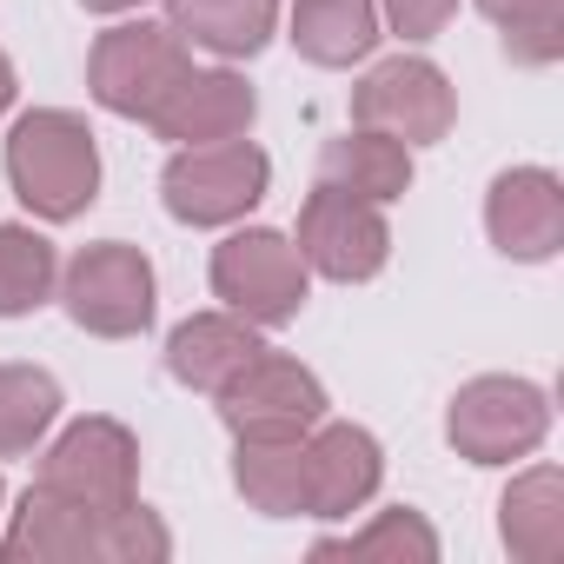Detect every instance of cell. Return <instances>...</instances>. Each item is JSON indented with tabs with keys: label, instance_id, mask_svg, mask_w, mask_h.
<instances>
[{
	"label": "cell",
	"instance_id": "4",
	"mask_svg": "<svg viewBox=\"0 0 564 564\" xmlns=\"http://www.w3.org/2000/svg\"><path fill=\"white\" fill-rule=\"evenodd\" d=\"M272 186V160L239 133V140H213V147H180L160 173L166 213L180 226H232L246 219Z\"/></svg>",
	"mask_w": 564,
	"mask_h": 564
},
{
	"label": "cell",
	"instance_id": "16",
	"mask_svg": "<svg viewBox=\"0 0 564 564\" xmlns=\"http://www.w3.org/2000/svg\"><path fill=\"white\" fill-rule=\"evenodd\" d=\"M232 485L265 518H306V432L232 438Z\"/></svg>",
	"mask_w": 564,
	"mask_h": 564
},
{
	"label": "cell",
	"instance_id": "19",
	"mask_svg": "<svg viewBox=\"0 0 564 564\" xmlns=\"http://www.w3.org/2000/svg\"><path fill=\"white\" fill-rule=\"evenodd\" d=\"M319 180H326V186H346V193H359V199H372V206H392V199H405V186H412V147L392 140V133L352 127V133L326 140Z\"/></svg>",
	"mask_w": 564,
	"mask_h": 564
},
{
	"label": "cell",
	"instance_id": "9",
	"mask_svg": "<svg viewBox=\"0 0 564 564\" xmlns=\"http://www.w3.org/2000/svg\"><path fill=\"white\" fill-rule=\"evenodd\" d=\"M352 120L372 127V133L405 140V147H438L458 120V94H452L445 67H432L419 54H399V61H379L352 87Z\"/></svg>",
	"mask_w": 564,
	"mask_h": 564
},
{
	"label": "cell",
	"instance_id": "6",
	"mask_svg": "<svg viewBox=\"0 0 564 564\" xmlns=\"http://www.w3.org/2000/svg\"><path fill=\"white\" fill-rule=\"evenodd\" d=\"M551 432V399L531 386V379H511V372H491V379H471L458 386L452 412H445V438L458 445V458L471 465H511V458H531Z\"/></svg>",
	"mask_w": 564,
	"mask_h": 564
},
{
	"label": "cell",
	"instance_id": "26",
	"mask_svg": "<svg viewBox=\"0 0 564 564\" xmlns=\"http://www.w3.org/2000/svg\"><path fill=\"white\" fill-rule=\"evenodd\" d=\"M452 14H458V0H379V21L399 41H432V34H445Z\"/></svg>",
	"mask_w": 564,
	"mask_h": 564
},
{
	"label": "cell",
	"instance_id": "24",
	"mask_svg": "<svg viewBox=\"0 0 564 564\" xmlns=\"http://www.w3.org/2000/svg\"><path fill=\"white\" fill-rule=\"evenodd\" d=\"M478 14L505 34L518 67H551L564 54V0H478Z\"/></svg>",
	"mask_w": 564,
	"mask_h": 564
},
{
	"label": "cell",
	"instance_id": "8",
	"mask_svg": "<svg viewBox=\"0 0 564 564\" xmlns=\"http://www.w3.org/2000/svg\"><path fill=\"white\" fill-rule=\"evenodd\" d=\"M47 491L87 505V511H113L127 498H140V438L120 425V419H74L47 458H41V478Z\"/></svg>",
	"mask_w": 564,
	"mask_h": 564
},
{
	"label": "cell",
	"instance_id": "27",
	"mask_svg": "<svg viewBox=\"0 0 564 564\" xmlns=\"http://www.w3.org/2000/svg\"><path fill=\"white\" fill-rule=\"evenodd\" d=\"M8 107H14V61L0 54V113H8Z\"/></svg>",
	"mask_w": 564,
	"mask_h": 564
},
{
	"label": "cell",
	"instance_id": "3",
	"mask_svg": "<svg viewBox=\"0 0 564 564\" xmlns=\"http://www.w3.org/2000/svg\"><path fill=\"white\" fill-rule=\"evenodd\" d=\"M61 300H67V319L94 339H140L153 326V259L127 239H100V246H80L67 265H61Z\"/></svg>",
	"mask_w": 564,
	"mask_h": 564
},
{
	"label": "cell",
	"instance_id": "7",
	"mask_svg": "<svg viewBox=\"0 0 564 564\" xmlns=\"http://www.w3.org/2000/svg\"><path fill=\"white\" fill-rule=\"evenodd\" d=\"M300 259L306 272L319 279H339V286H359V279L386 272L392 259V226H386V206L346 193V186H313L306 206H300Z\"/></svg>",
	"mask_w": 564,
	"mask_h": 564
},
{
	"label": "cell",
	"instance_id": "18",
	"mask_svg": "<svg viewBox=\"0 0 564 564\" xmlns=\"http://www.w3.org/2000/svg\"><path fill=\"white\" fill-rule=\"evenodd\" d=\"M166 28L219 61H252L279 28V0H166Z\"/></svg>",
	"mask_w": 564,
	"mask_h": 564
},
{
	"label": "cell",
	"instance_id": "15",
	"mask_svg": "<svg viewBox=\"0 0 564 564\" xmlns=\"http://www.w3.org/2000/svg\"><path fill=\"white\" fill-rule=\"evenodd\" d=\"M265 352V339H259V326L252 319H239V313H193V319H180L173 326V339H166V372L186 386V392H219L246 359H259Z\"/></svg>",
	"mask_w": 564,
	"mask_h": 564
},
{
	"label": "cell",
	"instance_id": "1",
	"mask_svg": "<svg viewBox=\"0 0 564 564\" xmlns=\"http://www.w3.org/2000/svg\"><path fill=\"white\" fill-rule=\"evenodd\" d=\"M8 180L34 219H80L100 199V147L94 127L67 107H34L8 133Z\"/></svg>",
	"mask_w": 564,
	"mask_h": 564
},
{
	"label": "cell",
	"instance_id": "28",
	"mask_svg": "<svg viewBox=\"0 0 564 564\" xmlns=\"http://www.w3.org/2000/svg\"><path fill=\"white\" fill-rule=\"evenodd\" d=\"M80 8H87V14H133L140 0H80Z\"/></svg>",
	"mask_w": 564,
	"mask_h": 564
},
{
	"label": "cell",
	"instance_id": "23",
	"mask_svg": "<svg viewBox=\"0 0 564 564\" xmlns=\"http://www.w3.org/2000/svg\"><path fill=\"white\" fill-rule=\"evenodd\" d=\"M313 557H386V564H432L438 557V531L425 524V511L412 505H392L379 511L372 524L346 531V538H319Z\"/></svg>",
	"mask_w": 564,
	"mask_h": 564
},
{
	"label": "cell",
	"instance_id": "14",
	"mask_svg": "<svg viewBox=\"0 0 564 564\" xmlns=\"http://www.w3.org/2000/svg\"><path fill=\"white\" fill-rule=\"evenodd\" d=\"M0 551L8 557H34V564H100V511L34 485L8 524V538H0Z\"/></svg>",
	"mask_w": 564,
	"mask_h": 564
},
{
	"label": "cell",
	"instance_id": "21",
	"mask_svg": "<svg viewBox=\"0 0 564 564\" xmlns=\"http://www.w3.org/2000/svg\"><path fill=\"white\" fill-rule=\"evenodd\" d=\"M61 286V252L54 239H41L34 226H8L0 219V319H28L54 300Z\"/></svg>",
	"mask_w": 564,
	"mask_h": 564
},
{
	"label": "cell",
	"instance_id": "29",
	"mask_svg": "<svg viewBox=\"0 0 564 564\" xmlns=\"http://www.w3.org/2000/svg\"><path fill=\"white\" fill-rule=\"evenodd\" d=\"M0 505H8V485H0Z\"/></svg>",
	"mask_w": 564,
	"mask_h": 564
},
{
	"label": "cell",
	"instance_id": "25",
	"mask_svg": "<svg viewBox=\"0 0 564 564\" xmlns=\"http://www.w3.org/2000/svg\"><path fill=\"white\" fill-rule=\"evenodd\" d=\"M173 557V531L160 524V511H147L140 498L100 511V564H160Z\"/></svg>",
	"mask_w": 564,
	"mask_h": 564
},
{
	"label": "cell",
	"instance_id": "17",
	"mask_svg": "<svg viewBox=\"0 0 564 564\" xmlns=\"http://www.w3.org/2000/svg\"><path fill=\"white\" fill-rule=\"evenodd\" d=\"M498 538L518 564L564 557V471L557 465H531L524 478H511V491L498 498Z\"/></svg>",
	"mask_w": 564,
	"mask_h": 564
},
{
	"label": "cell",
	"instance_id": "10",
	"mask_svg": "<svg viewBox=\"0 0 564 564\" xmlns=\"http://www.w3.org/2000/svg\"><path fill=\"white\" fill-rule=\"evenodd\" d=\"M213 399H219V419H226L232 438H246V432H313V425L326 419V386H319V372H306V366L286 359V352L246 359Z\"/></svg>",
	"mask_w": 564,
	"mask_h": 564
},
{
	"label": "cell",
	"instance_id": "5",
	"mask_svg": "<svg viewBox=\"0 0 564 564\" xmlns=\"http://www.w3.org/2000/svg\"><path fill=\"white\" fill-rule=\"evenodd\" d=\"M193 67L186 41L166 28V21H113L100 41H94V61H87V94L120 113V120H147L173 80Z\"/></svg>",
	"mask_w": 564,
	"mask_h": 564
},
{
	"label": "cell",
	"instance_id": "12",
	"mask_svg": "<svg viewBox=\"0 0 564 564\" xmlns=\"http://www.w3.org/2000/svg\"><path fill=\"white\" fill-rule=\"evenodd\" d=\"M386 478V452L366 425L319 419L306 432V518H352L372 505Z\"/></svg>",
	"mask_w": 564,
	"mask_h": 564
},
{
	"label": "cell",
	"instance_id": "11",
	"mask_svg": "<svg viewBox=\"0 0 564 564\" xmlns=\"http://www.w3.org/2000/svg\"><path fill=\"white\" fill-rule=\"evenodd\" d=\"M485 232L505 259H551L564 246V180L551 166H511L485 193Z\"/></svg>",
	"mask_w": 564,
	"mask_h": 564
},
{
	"label": "cell",
	"instance_id": "2",
	"mask_svg": "<svg viewBox=\"0 0 564 564\" xmlns=\"http://www.w3.org/2000/svg\"><path fill=\"white\" fill-rule=\"evenodd\" d=\"M306 293H313V272L300 259V246L272 226H246L232 239L213 246V300L239 319H252L259 333L265 326H293L306 313Z\"/></svg>",
	"mask_w": 564,
	"mask_h": 564
},
{
	"label": "cell",
	"instance_id": "13",
	"mask_svg": "<svg viewBox=\"0 0 564 564\" xmlns=\"http://www.w3.org/2000/svg\"><path fill=\"white\" fill-rule=\"evenodd\" d=\"M252 113H259V100L232 67H186L173 80V94L147 113V127L173 147H213V140L252 133Z\"/></svg>",
	"mask_w": 564,
	"mask_h": 564
},
{
	"label": "cell",
	"instance_id": "22",
	"mask_svg": "<svg viewBox=\"0 0 564 564\" xmlns=\"http://www.w3.org/2000/svg\"><path fill=\"white\" fill-rule=\"evenodd\" d=\"M61 419V386L41 366H0V458L34 452Z\"/></svg>",
	"mask_w": 564,
	"mask_h": 564
},
{
	"label": "cell",
	"instance_id": "20",
	"mask_svg": "<svg viewBox=\"0 0 564 564\" xmlns=\"http://www.w3.org/2000/svg\"><path fill=\"white\" fill-rule=\"evenodd\" d=\"M293 47L313 67H352L379 47V0H300Z\"/></svg>",
	"mask_w": 564,
	"mask_h": 564
}]
</instances>
